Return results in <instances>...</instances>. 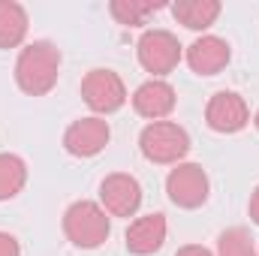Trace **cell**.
Listing matches in <instances>:
<instances>
[{
    "label": "cell",
    "mask_w": 259,
    "mask_h": 256,
    "mask_svg": "<svg viewBox=\"0 0 259 256\" xmlns=\"http://www.w3.org/2000/svg\"><path fill=\"white\" fill-rule=\"evenodd\" d=\"M58 72H61V52L46 39L24 46L15 61V81L30 97L49 94L58 84Z\"/></svg>",
    "instance_id": "obj_1"
},
{
    "label": "cell",
    "mask_w": 259,
    "mask_h": 256,
    "mask_svg": "<svg viewBox=\"0 0 259 256\" xmlns=\"http://www.w3.org/2000/svg\"><path fill=\"white\" fill-rule=\"evenodd\" d=\"M64 232L66 238L81 247V250H94L100 247L109 232H112V223H109V214L103 205L91 202V199H81V202H72L64 214Z\"/></svg>",
    "instance_id": "obj_2"
},
{
    "label": "cell",
    "mask_w": 259,
    "mask_h": 256,
    "mask_svg": "<svg viewBox=\"0 0 259 256\" xmlns=\"http://www.w3.org/2000/svg\"><path fill=\"white\" fill-rule=\"evenodd\" d=\"M139 148L151 163H163V166L175 163L178 166V160L190 151V136L184 127H178L172 121H154L142 130Z\"/></svg>",
    "instance_id": "obj_3"
},
{
    "label": "cell",
    "mask_w": 259,
    "mask_h": 256,
    "mask_svg": "<svg viewBox=\"0 0 259 256\" xmlns=\"http://www.w3.org/2000/svg\"><path fill=\"white\" fill-rule=\"evenodd\" d=\"M136 52H139V64L145 66L154 78L157 75H169L175 66L181 64V42H178V36L175 33H169V30H145L142 33V39H139V46H136Z\"/></svg>",
    "instance_id": "obj_4"
},
{
    "label": "cell",
    "mask_w": 259,
    "mask_h": 256,
    "mask_svg": "<svg viewBox=\"0 0 259 256\" xmlns=\"http://www.w3.org/2000/svg\"><path fill=\"white\" fill-rule=\"evenodd\" d=\"M81 97H84V103L94 112L112 115V112H118L127 103V88H124L118 72H112V69H91L84 75V81H81Z\"/></svg>",
    "instance_id": "obj_5"
},
{
    "label": "cell",
    "mask_w": 259,
    "mask_h": 256,
    "mask_svg": "<svg viewBox=\"0 0 259 256\" xmlns=\"http://www.w3.org/2000/svg\"><path fill=\"white\" fill-rule=\"evenodd\" d=\"M166 193L178 208H199L208 199V175L199 163H178L169 178H166Z\"/></svg>",
    "instance_id": "obj_6"
},
{
    "label": "cell",
    "mask_w": 259,
    "mask_h": 256,
    "mask_svg": "<svg viewBox=\"0 0 259 256\" xmlns=\"http://www.w3.org/2000/svg\"><path fill=\"white\" fill-rule=\"evenodd\" d=\"M100 202L112 217H133L142 205V187L133 175L115 172L100 184Z\"/></svg>",
    "instance_id": "obj_7"
},
{
    "label": "cell",
    "mask_w": 259,
    "mask_h": 256,
    "mask_svg": "<svg viewBox=\"0 0 259 256\" xmlns=\"http://www.w3.org/2000/svg\"><path fill=\"white\" fill-rule=\"evenodd\" d=\"M205 121L214 133H238V130L247 127L250 121V112H247V103L232 94V91H217L211 100H208V109H205Z\"/></svg>",
    "instance_id": "obj_8"
},
{
    "label": "cell",
    "mask_w": 259,
    "mask_h": 256,
    "mask_svg": "<svg viewBox=\"0 0 259 256\" xmlns=\"http://www.w3.org/2000/svg\"><path fill=\"white\" fill-rule=\"evenodd\" d=\"M109 124L103 118H78L64 133V148L72 157H94L109 145Z\"/></svg>",
    "instance_id": "obj_9"
},
{
    "label": "cell",
    "mask_w": 259,
    "mask_h": 256,
    "mask_svg": "<svg viewBox=\"0 0 259 256\" xmlns=\"http://www.w3.org/2000/svg\"><path fill=\"white\" fill-rule=\"evenodd\" d=\"M133 109L142 118H151V124H154V121L172 115V109H175V88L169 81H163V78H151V81L136 88Z\"/></svg>",
    "instance_id": "obj_10"
},
{
    "label": "cell",
    "mask_w": 259,
    "mask_h": 256,
    "mask_svg": "<svg viewBox=\"0 0 259 256\" xmlns=\"http://www.w3.org/2000/svg\"><path fill=\"white\" fill-rule=\"evenodd\" d=\"M232 52H229V42L220 39V36H199L196 42L187 46V64L196 75H217L223 66L229 64Z\"/></svg>",
    "instance_id": "obj_11"
},
{
    "label": "cell",
    "mask_w": 259,
    "mask_h": 256,
    "mask_svg": "<svg viewBox=\"0 0 259 256\" xmlns=\"http://www.w3.org/2000/svg\"><path fill=\"white\" fill-rule=\"evenodd\" d=\"M166 241V217L163 214H145L133 220L127 229V250L136 256L157 253Z\"/></svg>",
    "instance_id": "obj_12"
},
{
    "label": "cell",
    "mask_w": 259,
    "mask_h": 256,
    "mask_svg": "<svg viewBox=\"0 0 259 256\" xmlns=\"http://www.w3.org/2000/svg\"><path fill=\"white\" fill-rule=\"evenodd\" d=\"M27 36V12L15 0H0V49H15Z\"/></svg>",
    "instance_id": "obj_13"
},
{
    "label": "cell",
    "mask_w": 259,
    "mask_h": 256,
    "mask_svg": "<svg viewBox=\"0 0 259 256\" xmlns=\"http://www.w3.org/2000/svg\"><path fill=\"white\" fill-rule=\"evenodd\" d=\"M172 12H175V18H178L184 27H190V30H205V27H211V24L217 21L220 3H217V0H178V3L172 6Z\"/></svg>",
    "instance_id": "obj_14"
},
{
    "label": "cell",
    "mask_w": 259,
    "mask_h": 256,
    "mask_svg": "<svg viewBox=\"0 0 259 256\" xmlns=\"http://www.w3.org/2000/svg\"><path fill=\"white\" fill-rule=\"evenodd\" d=\"M27 184V166L18 154H0V202L12 199Z\"/></svg>",
    "instance_id": "obj_15"
},
{
    "label": "cell",
    "mask_w": 259,
    "mask_h": 256,
    "mask_svg": "<svg viewBox=\"0 0 259 256\" xmlns=\"http://www.w3.org/2000/svg\"><path fill=\"white\" fill-rule=\"evenodd\" d=\"M217 256H256V247L250 241V232L244 226H232L220 232L217 238Z\"/></svg>",
    "instance_id": "obj_16"
},
{
    "label": "cell",
    "mask_w": 259,
    "mask_h": 256,
    "mask_svg": "<svg viewBox=\"0 0 259 256\" xmlns=\"http://www.w3.org/2000/svg\"><path fill=\"white\" fill-rule=\"evenodd\" d=\"M163 3H142V0H115L109 9H112V15L121 21V24H145V18L151 15V12H157Z\"/></svg>",
    "instance_id": "obj_17"
},
{
    "label": "cell",
    "mask_w": 259,
    "mask_h": 256,
    "mask_svg": "<svg viewBox=\"0 0 259 256\" xmlns=\"http://www.w3.org/2000/svg\"><path fill=\"white\" fill-rule=\"evenodd\" d=\"M0 256H21V247H18L15 235H9V232H0Z\"/></svg>",
    "instance_id": "obj_18"
},
{
    "label": "cell",
    "mask_w": 259,
    "mask_h": 256,
    "mask_svg": "<svg viewBox=\"0 0 259 256\" xmlns=\"http://www.w3.org/2000/svg\"><path fill=\"white\" fill-rule=\"evenodd\" d=\"M175 256H214L208 247H202V244H187V247H181Z\"/></svg>",
    "instance_id": "obj_19"
},
{
    "label": "cell",
    "mask_w": 259,
    "mask_h": 256,
    "mask_svg": "<svg viewBox=\"0 0 259 256\" xmlns=\"http://www.w3.org/2000/svg\"><path fill=\"white\" fill-rule=\"evenodd\" d=\"M250 217L259 223V187L253 190V196H250Z\"/></svg>",
    "instance_id": "obj_20"
},
{
    "label": "cell",
    "mask_w": 259,
    "mask_h": 256,
    "mask_svg": "<svg viewBox=\"0 0 259 256\" xmlns=\"http://www.w3.org/2000/svg\"><path fill=\"white\" fill-rule=\"evenodd\" d=\"M253 124H256V130H259V112H256V118H253Z\"/></svg>",
    "instance_id": "obj_21"
}]
</instances>
